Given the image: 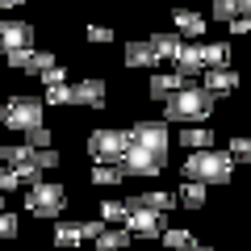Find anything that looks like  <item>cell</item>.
Instances as JSON below:
<instances>
[{"label":"cell","instance_id":"obj_1","mask_svg":"<svg viewBox=\"0 0 251 251\" xmlns=\"http://www.w3.org/2000/svg\"><path fill=\"white\" fill-rule=\"evenodd\" d=\"M214 105H218L214 92H205L201 84H184L180 92L168 97V113L163 117H172V122H205L214 113Z\"/></svg>","mask_w":251,"mask_h":251},{"label":"cell","instance_id":"obj_2","mask_svg":"<svg viewBox=\"0 0 251 251\" xmlns=\"http://www.w3.org/2000/svg\"><path fill=\"white\" fill-rule=\"evenodd\" d=\"M230 168H234V159L226 151H193L184 159V176L188 180H197V184H226L230 180Z\"/></svg>","mask_w":251,"mask_h":251},{"label":"cell","instance_id":"obj_3","mask_svg":"<svg viewBox=\"0 0 251 251\" xmlns=\"http://www.w3.org/2000/svg\"><path fill=\"white\" fill-rule=\"evenodd\" d=\"M0 117H4V126L9 130H34V126H42V105H38L34 97H9L4 100V109H0Z\"/></svg>","mask_w":251,"mask_h":251},{"label":"cell","instance_id":"obj_4","mask_svg":"<svg viewBox=\"0 0 251 251\" xmlns=\"http://www.w3.org/2000/svg\"><path fill=\"white\" fill-rule=\"evenodd\" d=\"M122 176H159L163 168H168V155H159V151H143V147H126V155H122Z\"/></svg>","mask_w":251,"mask_h":251},{"label":"cell","instance_id":"obj_5","mask_svg":"<svg viewBox=\"0 0 251 251\" xmlns=\"http://www.w3.org/2000/svg\"><path fill=\"white\" fill-rule=\"evenodd\" d=\"M126 147H130V134H126V130H97V134L88 138V155L97 163H122Z\"/></svg>","mask_w":251,"mask_h":251},{"label":"cell","instance_id":"obj_6","mask_svg":"<svg viewBox=\"0 0 251 251\" xmlns=\"http://www.w3.org/2000/svg\"><path fill=\"white\" fill-rule=\"evenodd\" d=\"M25 205L34 209L38 218H59L63 214V205H67V193H63V184H34L29 188V197H25Z\"/></svg>","mask_w":251,"mask_h":251},{"label":"cell","instance_id":"obj_7","mask_svg":"<svg viewBox=\"0 0 251 251\" xmlns=\"http://www.w3.org/2000/svg\"><path fill=\"white\" fill-rule=\"evenodd\" d=\"M130 205V214H126V230L130 234H143V239H159L168 226H163V214H155V209H143L138 201H126Z\"/></svg>","mask_w":251,"mask_h":251},{"label":"cell","instance_id":"obj_8","mask_svg":"<svg viewBox=\"0 0 251 251\" xmlns=\"http://www.w3.org/2000/svg\"><path fill=\"white\" fill-rule=\"evenodd\" d=\"M126 134H130V143H134V147H143V151L168 155V126H163V122H134Z\"/></svg>","mask_w":251,"mask_h":251},{"label":"cell","instance_id":"obj_9","mask_svg":"<svg viewBox=\"0 0 251 251\" xmlns=\"http://www.w3.org/2000/svg\"><path fill=\"white\" fill-rule=\"evenodd\" d=\"M21 46H34V25L29 21H13V17H0V50H21Z\"/></svg>","mask_w":251,"mask_h":251},{"label":"cell","instance_id":"obj_10","mask_svg":"<svg viewBox=\"0 0 251 251\" xmlns=\"http://www.w3.org/2000/svg\"><path fill=\"white\" fill-rule=\"evenodd\" d=\"M67 105H105V80L72 84V100H67Z\"/></svg>","mask_w":251,"mask_h":251},{"label":"cell","instance_id":"obj_11","mask_svg":"<svg viewBox=\"0 0 251 251\" xmlns=\"http://www.w3.org/2000/svg\"><path fill=\"white\" fill-rule=\"evenodd\" d=\"M80 243H84V222H59V226H54V247H59V251H67V247H80Z\"/></svg>","mask_w":251,"mask_h":251},{"label":"cell","instance_id":"obj_12","mask_svg":"<svg viewBox=\"0 0 251 251\" xmlns=\"http://www.w3.org/2000/svg\"><path fill=\"white\" fill-rule=\"evenodd\" d=\"M234 84H239V75H234L230 67H214V72H205V84H201V88L214 92V97H222V92H230Z\"/></svg>","mask_w":251,"mask_h":251},{"label":"cell","instance_id":"obj_13","mask_svg":"<svg viewBox=\"0 0 251 251\" xmlns=\"http://www.w3.org/2000/svg\"><path fill=\"white\" fill-rule=\"evenodd\" d=\"M159 54H155L151 42H130L126 46V67H155Z\"/></svg>","mask_w":251,"mask_h":251},{"label":"cell","instance_id":"obj_14","mask_svg":"<svg viewBox=\"0 0 251 251\" xmlns=\"http://www.w3.org/2000/svg\"><path fill=\"white\" fill-rule=\"evenodd\" d=\"M197 50H201V67H205V72L230 63V46H226V42H205V46H197Z\"/></svg>","mask_w":251,"mask_h":251},{"label":"cell","instance_id":"obj_15","mask_svg":"<svg viewBox=\"0 0 251 251\" xmlns=\"http://www.w3.org/2000/svg\"><path fill=\"white\" fill-rule=\"evenodd\" d=\"M180 147H188V151H209L214 147V130L209 126H188L184 134H180Z\"/></svg>","mask_w":251,"mask_h":251},{"label":"cell","instance_id":"obj_16","mask_svg":"<svg viewBox=\"0 0 251 251\" xmlns=\"http://www.w3.org/2000/svg\"><path fill=\"white\" fill-rule=\"evenodd\" d=\"M172 63H176V75H184V80H188L193 72H201V50H197V46H180Z\"/></svg>","mask_w":251,"mask_h":251},{"label":"cell","instance_id":"obj_17","mask_svg":"<svg viewBox=\"0 0 251 251\" xmlns=\"http://www.w3.org/2000/svg\"><path fill=\"white\" fill-rule=\"evenodd\" d=\"M184 75H176V72H172V75H155V80H151V97L155 100H168L172 97V92H180V88H184Z\"/></svg>","mask_w":251,"mask_h":251},{"label":"cell","instance_id":"obj_18","mask_svg":"<svg viewBox=\"0 0 251 251\" xmlns=\"http://www.w3.org/2000/svg\"><path fill=\"white\" fill-rule=\"evenodd\" d=\"M126 247H130V230H109L105 226L97 234V251H126Z\"/></svg>","mask_w":251,"mask_h":251},{"label":"cell","instance_id":"obj_19","mask_svg":"<svg viewBox=\"0 0 251 251\" xmlns=\"http://www.w3.org/2000/svg\"><path fill=\"white\" fill-rule=\"evenodd\" d=\"M172 17H176V29H180V34H205V17H201V13H193V9H176Z\"/></svg>","mask_w":251,"mask_h":251},{"label":"cell","instance_id":"obj_20","mask_svg":"<svg viewBox=\"0 0 251 251\" xmlns=\"http://www.w3.org/2000/svg\"><path fill=\"white\" fill-rule=\"evenodd\" d=\"M180 205H188V209H201V205H205V184L188 180V184L180 188Z\"/></svg>","mask_w":251,"mask_h":251},{"label":"cell","instance_id":"obj_21","mask_svg":"<svg viewBox=\"0 0 251 251\" xmlns=\"http://www.w3.org/2000/svg\"><path fill=\"white\" fill-rule=\"evenodd\" d=\"M151 46H155V54H159V59H176V50H180L184 42H180L176 34H155Z\"/></svg>","mask_w":251,"mask_h":251},{"label":"cell","instance_id":"obj_22","mask_svg":"<svg viewBox=\"0 0 251 251\" xmlns=\"http://www.w3.org/2000/svg\"><path fill=\"white\" fill-rule=\"evenodd\" d=\"M138 205L143 209H155V214H163V209H172V193H138Z\"/></svg>","mask_w":251,"mask_h":251},{"label":"cell","instance_id":"obj_23","mask_svg":"<svg viewBox=\"0 0 251 251\" xmlns=\"http://www.w3.org/2000/svg\"><path fill=\"white\" fill-rule=\"evenodd\" d=\"M92 184H122V168L117 163H97L92 168Z\"/></svg>","mask_w":251,"mask_h":251},{"label":"cell","instance_id":"obj_24","mask_svg":"<svg viewBox=\"0 0 251 251\" xmlns=\"http://www.w3.org/2000/svg\"><path fill=\"white\" fill-rule=\"evenodd\" d=\"M159 239H163V247H168V251H184V247H193V234H188V230H163Z\"/></svg>","mask_w":251,"mask_h":251},{"label":"cell","instance_id":"obj_25","mask_svg":"<svg viewBox=\"0 0 251 251\" xmlns=\"http://www.w3.org/2000/svg\"><path fill=\"white\" fill-rule=\"evenodd\" d=\"M46 67H54V50H34V59L25 63V72H29V75H42Z\"/></svg>","mask_w":251,"mask_h":251},{"label":"cell","instance_id":"obj_26","mask_svg":"<svg viewBox=\"0 0 251 251\" xmlns=\"http://www.w3.org/2000/svg\"><path fill=\"white\" fill-rule=\"evenodd\" d=\"M126 214H130L126 201H105V205H100V222H117V218H126Z\"/></svg>","mask_w":251,"mask_h":251},{"label":"cell","instance_id":"obj_27","mask_svg":"<svg viewBox=\"0 0 251 251\" xmlns=\"http://www.w3.org/2000/svg\"><path fill=\"white\" fill-rule=\"evenodd\" d=\"M17 230H21L17 214H9V209H0V239H17Z\"/></svg>","mask_w":251,"mask_h":251},{"label":"cell","instance_id":"obj_28","mask_svg":"<svg viewBox=\"0 0 251 251\" xmlns=\"http://www.w3.org/2000/svg\"><path fill=\"white\" fill-rule=\"evenodd\" d=\"M25 138H29L25 147H34V151H42V147H50V130H46V126H34V130H25Z\"/></svg>","mask_w":251,"mask_h":251},{"label":"cell","instance_id":"obj_29","mask_svg":"<svg viewBox=\"0 0 251 251\" xmlns=\"http://www.w3.org/2000/svg\"><path fill=\"white\" fill-rule=\"evenodd\" d=\"M214 17L234 21V17H239V0H214Z\"/></svg>","mask_w":251,"mask_h":251},{"label":"cell","instance_id":"obj_30","mask_svg":"<svg viewBox=\"0 0 251 251\" xmlns=\"http://www.w3.org/2000/svg\"><path fill=\"white\" fill-rule=\"evenodd\" d=\"M4 59H9V67H17V72H25V63L34 59V46H21V50H9Z\"/></svg>","mask_w":251,"mask_h":251},{"label":"cell","instance_id":"obj_31","mask_svg":"<svg viewBox=\"0 0 251 251\" xmlns=\"http://www.w3.org/2000/svg\"><path fill=\"white\" fill-rule=\"evenodd\" d=\"M230 159L251 163V138H234V143H230Z\"/></svg>","mask_w":251,"mask_h":251},{"label":"cell","instance_id":"obj_32","mask_svg":"<svg viewBox=\"0 0 251 251\" xmlns=\"http://www.w3.org/2000/svg\"><path fill=\"white\" fill-rule=\"evenodd\" d=\"M38 84H46V88H54V84H67V75H63V67L54 63V67H46V72L38 75Z\"/></svg>","mask_w":251,"mask_h":251},{"label":"cell","instance_id":"obj_33","mask_svg":"<svg viewBox=\"0 0 251 251\" xmlns=\"http://www.w3.org/2000/svg\"><path fill=\"white\" fill-rule=\"evenodd\" d=\"M46 100H50V105H67V100H72V88H67V84H54V88H46Z\"/></svg>","mask_w":251,"mask_h":251},{"label":"cell","instance_id":"obj_34","mask_svg":"<svg viewBox=\"0 0 251 251\" xmlns=\"http://www.w3.org/2000/svg\"><path fill=\"white\" fill-rule=\"evenodd\" d=\"M21 180H17V172L13 168H4V163H0V193H13V188H17Z\"/></svg>","mask_w":251,"mask_h":251},{"label":"cell","instance_id":"obj_35","mask_svg":"<svg viewBox=\"0 0 251 251\" xmlns=\"http://www.w3.org/2000/svg\"><path fill=\"white\" fill-rule=\"evenodd\" d=\"M34 159H38V168H54V163H59V151L42 147V151H34Z\"/></svg>","mask_w":251,"mask_h":251},{"label":"cell","instance_id":"obj_36","mask_svg":"<svg viewBox=\"0 0 251 251\" xmlns=\"http://www.w3.org/2000/svg\"><path fill=\"white\" fill-rule=\"evenodd\" d=\"M88 42H113V29L109 25H88Z\"/></svg>","mask_w":251,"mask_h":251},{"label":"cell","instance_id":"obj_37","mask_svg":"<svg viewBox=\"0 0 251 251\" xmlns=\"http://www.w3.org/2000/svg\"><path fill=\"white\" fill-rule=\"evenodd\" d=\"M230 34H234V38H247V34H251V21H247V17H234V21H230Z\"/></svg>","mask_w":251,"mask_h":251},{"label":"cell","instance_id":"obj_38","mask_svg":"<svg viewBox=\"0 0 251 251\" xmlns=\"http://www.w3.org/2000/svg\"><path fill=\"white\" fill-rule=\"evenodd\" d=\"M100 230H105V222H100V218H88V222H84V239H97Z\"/></svg>","mask_w":251,"mask_h":251},{"label":"cell","instance_id":"obj_39","mask_svg":"<svg viewBox=\"0 0 251 251\" xmlns=\"http://www.w3.org/2000/svg\"><path fill=\"white\" fill-rule=\"evenodd\" d=\"M239 17H247V21H251V0H239Z\"/></svg>","mask_w":251,"mask_h":251},{"label":"cell","instance_id":"obj_40","mask_svg":"<svg viewBox=\"0 0 251 251\" xmlns=\"http://www.w3.org/2000/svg\"><path fill=\"white\" fill-rule=\"evenodd\" d=\"M17 4H25V0H0V9H17Z\"/></svg>","mask_w":251,"mask_h":251},{"label":"cell","instance_id":"obj_41","mask_svg":"<svg viewBox=\"0 0 251 251\" xmlns=\"http://www.w3.org/2000/svg\"><path fill=\"white\" fill-rule=\"evenodd\" d=\"M184 251H209V247H197V243H193V247H184Z\"/></svg>","mask_w":251,"mask_h":251}]
</instances>
